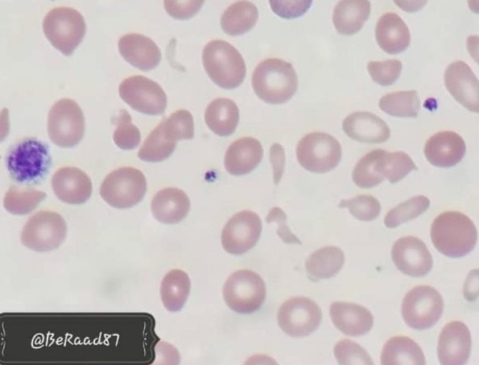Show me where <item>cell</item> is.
I'll return each instance as SVG.
<instances>
[{
	"instance_id": "34",
	"label": "cell",
	"mask_w": 479,
	"mask_h": 365,
	"mask_svg": "<svg viewBox=\"0 0 479 365\" xmlns=\"http://www.w3.org/2000/svg\"><path fill=\"white\" fill-rule=\"evenodd\" d=\"M415 169L412 159L403 152L388 153L383 150L378 161L379 173L391 183L400 181Z\"/></svg>"
},
{
	"instance_id": "31",
	"label": "cell",
	"mask_w": 479,
	"mask_h": 365,
	"mask_svg": "<svg viewBox=\"0 0 479 365\" xmlns=\"http://www.w3.org/2000/svg\"><path fill=\"white\" fill-rule=\"evenodd\" d=\"M191 282L187 274L181 269L169 271L161 284V297L166 309L170 312L181 310L187 301Z\"/></svg>"
},
{
	"instance_id": "32",
	"label": "cell",
	"mask_w": 479,
	"mask_h": 365,
	"mask_svg": "<svg viewBox=\"0 0 479 365\" xmlns=\"http://www.w3.org/2000/svg\"><path fill=\"white\" fill-rule=\"evenodd\" d=\"M379 107L393 116L415 118L420 110V101L415 91H397L383 96Z\"/></svg>"
},
{
	"instance_id": "10",
	"label": "cell",
	"mask_w": 479,
	"mask_h": 365,
	"mask_svg": "<svg viewBox=\"0 0 479 365\" xmlns=\"http://www.w3.org/2000/svg\"><path fill=\"white\" fill-rule=\"evenodd\" d=\"M338 141L329 134L313 132L306 135L296 147V157L306 170L324 173L334 169L341 158Z\"/></svg>"
},
{
	"instance_id": "2",
	"label": "cell",
	"mask_w": 479,
	"mask_h": 365,
	"mask_svg": "<svg viewBox=\"0 0 479 365\" xmlns=\"http://www.w3.org/2000/svg\"><path fill=\"white\" fill-rule=\"evenodd\" d=\"M51 165L47 145L34 138H24L13 145L6 157L10 177L24 185L39 183L47 175Z\"/></svg>"
},
{
	"instance_id": "8",
	"label": "cell",
	"mask_w": 479,
	"mask_h": 365,
	"mask_svg": "<svg viewBox=\"0 0 479 365\" xmlns=\"http://www.w3.org/2000/svg\"><path fill=\"white\" fill-rule=\"evenodd\" d=\"M228 307L240 314H251L263 304L266 289L263 279L255 272L241 269L232 273L223 289Z\"/></svg>"
},
{
	"instance_id": "14",
	"label": "cell",
	"mask_w": 479,
	"mask_h": 365,
	"mask_svg": "<svg viewBox=\"0 0 479 365\" xmlns=\"http://www.w3.org/2000/svg\"><path fill=\"white\" fill-rule=\"evenodd\" d=\"M261 230V220L256 213L241 211L228 220L222 230L223 247L233 255L243 254L255 246Z\"/></svg>"
},
{
	"instance_id": "29",
	"label": "cell",
	"mask_w": 479,
	"mask_h": 365,
	"mask_svg": "<svg viewBox=\"0 0 479 365\" xmlns=\"http://www.w3.org/2000/svg\"><path fill=\"white\" fill-rule=\"evenodd\" d=\"M258 18V9L253 3L239 0L225 10L221 18V26L228 35L239 36L253 29Z\"/></svg>"
},
{
	"instance_id": "35",
	"label": "cell",
	"mask_w": 479,
	"mask_h": 365,
	"mask_svg": "<svg viewBox=\"0 0 479 365\" xmlns=\"http://www.w3.org/2000/svg\"><path fill=\"white\" fill-rule=\"evenodd\" d=\"M176 142L163 135L161 123L150 133L138 150V158L146 162L157 163L168 158L174 151Z\"/></svg>"
},
{
	"instance_id": "33",
	"label": "cell",
	"mask_w": 479,
	"mask_h": 365,
	"mask_svg": "<svg viewBox=\"0 0 479 365\" xmlns=\"http://www.w3.org/2000/svg\"><path fill=\"white\" fill-rule=\"evenodd\" d=\"M46 197L44 192L27 187L11 186L4 198V206L14 215H26Z\"/></svg>"
},
{
	"instance_id": "18",
	"label": "cell",
	"mask_w": 479,
	"mask_h": 365,
	"mask_svg": "<svg viewBox=\"0 0 479 365\" xmlns=\"http://www.w3.org/2000/svg\"><path fill=\"white\" fill-rule=\"evenodd\" d=\"M51 186L61 201L71 205L86 202L92 192L90 178L75 167H64L56 171L51 179Z\"/></svg>"
},
{
	"instance_id": "11",
	"label": "cell",
	"mask_w": 479,
	"mask_h": 365,
	"mask_svg": "<svg viewBox=\"0 0 479 365\" xmlns=\"http://www.w3.org/2000/svg\"><path fill=\"white\" fill-rule=\"evenodd\" d=\"M66 235L64 218L53 211L42 210L32 215L21 234V243L36 252H48L59 247Z\"/></svg>"
},
{
	"instance_id": "42",
	"label": "cell",
	"mask_w": 479,
	"mask_h": 365,
	"mask_svg": "<svg viewBox=\"0 0 479 365\" xmlns=\"http://www.w3.org/2000/svg\"><path fill=\"white\" fill-rule=\"evenodd\" d=\"M367 68L373 81L379 85L387 86L394 83L398 78L402 63L396 59L384 61H370Z\"/></svg>"
},
{
	"instance_id": "6",
	"label": "cell",
	"mask_w": 479,
	"mask_h": 365,
	"mask_svg": "<svg viewBox=\"0 0 479 365\" xmlns=\"http://www.w3.org/2000/svg\"><path fill=\"white\" fill-rule=\"evenodd\" d=\"M44 33L52 46L66 56H70L81 42L86 24L82 15L69 7L51 10L43 21Z\"/></svg>"
},
{
	"instance_id": "20",
	"label": "cell",
	"mask_w": 479,
	"mask_h": 365,
	"mask_svg": "<svg viewBox=\"0 0 479 365\" xmlns=\"http://www.w3.org/2000/svg\"><path fill=\"white\" fill-rule=\"evenodd\" d=\"M465 143L453 131H441L431 136L425 145V155L434 166L449 168L455 165L465 153Z\"/></svg>"
},
{
	"instance_id": "39",
	"label": "cell",
	"mask_w": 479,
	"mask_h": 365,
	"mask_svg": "<svg viewBox=\"0 0 479 365\" xmlns=\"http://www.w3.org/2000/svg\"><path fill=\"white\" fill-rule=\"evenodd\" d=\"M116 129L113 139L115 144L122 150L135 149L141 142V133L138 128L132 123L130 114L121 109L114 117Z\"/></svg>"
},
{
	"instance_id": "43",
	"label": "cell",
	"mask_w": 479,
	"mask_h": 365,
	"mask_svg": "<svg viewBox=\"0 0 479 365\" xmlns=\"http://www.w3.org/2000/svg\"><path fill=\"white\" fill-rule=\"evenodd\" d=\"M271 9L277 16L287 19L303 16L311 7L313 0H268Z\"/></svg>"
},
{
	"instance_id": "27",
	"label": "cell",
	"mask_w": 479,
	"mask_h": 365,
	"mask_svg": "<svg viewBox=\"0 0 479 365\" xmlns=\"http://www.w3.org/2000/svg\"><path fill=\"white\" fill-rule=\"evenodd\" d=\"M204 118L207 126L215 134L228 136L236 130L239 121V110L232 100L219 98L208 104Z\"/></svg>"
},
{
	"instance_id": "23",
	"label": "cell",
	"mask_w": 479,
	"mask_h": 365,
	"mask_svg": "<svg viewBox=\"0 0 479 365\" xmlns=\"http://www.w3.org/2000/svg\"><path fill=\"white\" fill-rule=\"evenodd\" d=\"M261 143L252 137H243L228 148L224 157V166L232 175H243L253 171L263 157Z\"/></svg>"
},
{
	"instance_id": "12",
	"label": "cell",
	"mask_w": 479,
	"mask_h": 365,
	"mask_svg": "<svg viewBox=\"0 0 479 365\" xmlns=\"http://www.w3.org/2000/svg\"><path fill=\"white\" fill-rule=\"evenodd\" d=\"M277 318L280 328L286 334L292 337H303L318 328L322 312L312 299L296 297L281 304Z\"/></svg>"
},
{
	"instance_id": "16",
	"label": "cell",
	"mask_w": 479,
	"mask_h": 365,
	"mask_svg": "<svg viewBox=\"0 0 479 365\" xmlns=\"http://www.w3.org/2000/svg\"><path fill=\"white\" fill-rule=\"evenodd\" d=\"M470 350L471 336L464 323L453 321L443 327L438 344V356L442 365H464Z\"/></svg>"
},
{
	"instance_id": "26",
	"label": "cell",
	"mask_w": 479,
	"mask_h": 365,
	"mask_svg": "<svg viewBox=\"0 0 479 365\" xmlns=\"http://www.w3.org/2000/svg\"><path fill=\"white\" fill-rule=\"evenodd\" d=\"M370 13L369 0H341L333 11L334 26L340 34H355L362 29Z\"/></svg>"
},
{
	"instance_id": "37",
	"label": "cell",
	"mask_w": 479,
	"mask_h": 365,
	"mask_svg": "<svg viewBox=\"0 0 479 365\" xmlns=\"http://www.w3.org/2000/svg\"><path fill=\"white\" fill-rule=\"evenodd\" d=\"M430 200L423 195L410 198L390 210L385 215L384 223L387 227L394 228L402 223L415 219L425 212Z\"/></svg>"
},
{
	"instance_id": "28",
	"label": "cell",
	"mask_w": 479,
	"mask_h": 365,
	"mask_svg": "<svg viewBox=\"0 0 479 365\" xmlns=\"http://www.w3.org/2000/svg\"><path fill=\"white\" fill-rule=\"evenodd\" d=\"M380 363L383 365H425V358L420 346L405 336L390 338L383 346Z\"/></svg>"
},
{
	"instance_id": "19",
	"label": "cell",
	"mask_w": 479,
	"mask_h": 365,
	"mask_svg": "<svg viewBox=\"0 0 479 365\" xmlns=\"http://www.w3.org/2000/svg\"><path fill=\"white\" fill-rule=\"evenodd\" d=\"M121 56L133 66L144 71L155 68L160 63L161 53L150 38L139 34H127L118 42Z\"/></svg>"
},
{
	"instance_id": "17",
	"label": "cell",
	"mask_w": 479,
	"mask_h": 365,
	"mask_svg": "<svg viewBox=\"0 0 479 365\" xmlns=\"http://www.w3.org/2000/svg\"><path fill=\"white\" fill-rule=\"evenodd\" d=\"M445 85L453 97L472 112L478 111V81L465 62L448 66L444 75Z\"/></svg>"
},
{
	"instance_id": "30",
	"label": "cell",
	"mask_w": 479,
	"mask_h": 365,
	"mask_svg": "<svg viewBox=\"0 0 479 365\" xmlns=\"http://www.w3.org/2000/svg\"><path fill=\"white\" fill-rule=\"evenodd\" d=\"M345 262L343 252L338 247L328 246L317 250L306 261V270L313 281L335 276Z\"/></svg>"
},
{
	"instance_id": "24",
	"label": "cell",
	"mask_w": 479,
	"mask_h": 365,
	"mask_svg": "<svg viewBox=\"0 0 479 365\" xmlns=\"http://www.w3.org/2000/svg\"><path fill=\"white\" fill-rule=\"evenodd\" d=\"M187 195L176 187H166L153 196L151 209L153 217L159 222L174 224L184 219L190 210Z\"/></svg>"
},
{
	"instance_id": "21",
	"label": "cell",
	"mask_w": 479,
	"mask_h": 365,
	"mask_svg": "<svg viewBox=\"0 0 479 365\" xmlns=\"http://www.w3.org/2000/svg\"><path fill=\"white\" fill-rule=\"evenodd\" d=\"M330 316L335 327L348 336L364 335L373 325V317L370 312L354 303L333 302L330 307Z\"/></svg>"
},
{
	"instance_id": "45",
	"label": "cell",
	"mask_w": 479,
	"mask_h": 365,
	"mask_svg": "<svg viewBox=\"0 0 479 365\" xmlns=\"http://www.w3.org/2000/svg\"><path fill=\"white\" fill-rule=\"evenodd\" d=\"M266 220L268 223L275 222L278 225L277 233L284 242L288 244H301L300 240L289 230L286 225V215L279 207L272 208L268 214Z\"/></svg>"
},
{
	"instance_id": "15",
	"label": "cell",
	"mask_w": 479,
	"mask_h": 365,
	"mask_svg": "<svg viewBox=\"0 0 479 365\" xmlns=\"http://www.w3.org/2000/svg\"><path fill=\"white\" fill-rule=\"evenodd\" d=\"M391 257L398 269L413 277L426 275L433 267V257L425 244L413 236L396 240L392 247Z\"/></svg>"
},
{
	"instance_id": "3",
	"label": "cell",
	"mask_w": 479,
	"mask_h": 365,
	"mask_svg": "<svg viewBox=\"0 0 479 365\" xmlns=\"http://www.w3.org/2000/svg\"><path fill=\"white\" fill-rule=\"evenodd\" d=\"M251 83L257 96L271 104L287 102L298 88V78L293 66L279 58L261 61L253 73Z\"/></svg>"
},
{
	"instance_id": "41",
	"label": "cell",
	"mask_w": 479,
	"mask_h": 365,
	"mask_svg": "<svg viewBox=\"0 0 479 365\" xmlns=\"http://www.w3.org/2000/svg\"><path fill=\"white\" fill-rule=\"evenodd\" d=\"M333 353L341 365H373L371 357L363 347L350 339L339 341L334 346Z\"/></svg>"
},
{
	"instance_id": "40",
	"label": "cell",
	"mask_w": 479,
	"mask_h": 365,
	"mask_svg": "<svg viewBox=\"0 0 479 365\" xmlns=\"http://www.w3.org/2000/svg\"><path fill=\"white\" fill-rule=\"evenodd\" d=\"M340 207H346L356 219L370 221L376 219L380 212L379 201L370 195H360L348 200H343Z\"/></svg>"
},
{
	"instance_id": "25",
	"label": "cell",
	"mask_w": 479,
	"mask_h": 365,
	"mask_svg": "<svg viewBox=\"0 0 479 365\" xmlns=\"http://www.w3.org/2000/svg\"><path fill=\"white\" fill-rule=\"evenodd\" d=\"M375 38L380 48L389 54H397L409 46L410 35L403 20L396 14H383L375 26Z\"/></svg>"
},
{
	"instance_id": "36",
	"label": "cell",
	"mask_w": 479,
	"mask_h": 365,
	"mask_svg": "<svg viewBox=\"0 0 479 365\" xmlns=\"http://www.w3.org/2000/svg\"><path fill=\"white\" fill-rule=\"evenodd\" d=\"M383 150H372L356 163L352 173L355 184L362 188H371L381 183L384 178L378 170V161Z\"/></svg>"
},
{
	"instance_id": "7",
	"label": "cell",
	"mask_w": 479,
	"mask_h": 365,
	"mask_svg": "<svg viewBox=\"0 0 479 365\" xmlns=\"http://www.w3.org/2000/svg\"><path fill=\"white\" fill-rule=\"evenodd\" d=\"M84 130V114L76 102L62 98L52 106L48 114L47 132L54 144L72 148L80 143Z\"/></svg>"
},
{
	"instance_id": "44",
	"label": "cell",
	"mask_w": 479,
	"mask_h": 365,
	"mask_svg": "<svg viewBox=\"0 0 479 365\" xmlns=\"http://www.w3.org/2000/svg\"><path fill=\"white\" fill-rule=\"evenodd\" d=\"M205 0H163L167 14L175 19L187 20L194 16Z\"/></svg>"
},
{
	"instance_id": "22",
	"label": "cell",
	"mask_w": 479,
	"mask_h": 365,
	"mask_svg": "<svg viewBox=\"0 0 479 365\" xmlns=\"http://www.w3.org/2000/svg\"><path fill=\"white\" fill-rule=\"evenodd\" d=\"M343 129L353 140L368 143H381L390 138L386 123L377 115L366 111H357L348 115Z\"/></svg>"
},
{
	"instance_id": "5",
	"label": "cell",
	"mask_w": 479,
	"mask_h": 365,
	"mask_svg": "<svg viewBox=\"0 0 479 365\" xmlns=\"http://www.w3.org/2000/svg\"><path fill=\"white\" fill-rule=\"evenodd\" d=\"M147 183L143 173L133 167H122L110 173L102 182L100 195L109 205L125 209L143 198Z\"/></svg>"
},
{
	"instance_id": "9",
	"label": "cell",
	"mask_w": 479,
	"mask_h": 365,
	"mask_svg": "<svg viewBox=\"0 0 479 365\" xmlns=\"http://www.w3.org/2000/svg\"><path fill=\"white\" fill-rule=\"evenodd\" d=\"M443 307V297L437 289L428 285H418L410 290L403 298L401 313L408 327L424 330L438 322Z\"/></svg>"
},
{
	"instance_id": "13",
	"label": "cell",
	"mask_w": 479,
	"mask_h": 365,
	"mask_svg": "<svg viewBox=\"0 0 479 365\" xmlns=\"http://www.w3.org/2000/svg\"><path fill=\"white\" fill-rule=\"evenodd\" d=\"M121 99L138 112L157 115L164 113L167 97L156 82L143 76L124 79L119 88Z\"/></svg>"
},
{
	"instance_id": "4",
	"label": "cell",
	"mask_w": 479,
	"mask_h": 365,
	"mask_svg": "<svg viewBox=\"0 0 479 365\" xmlns=\"http://www.w3.org/2000/svg\"><path fill=\"white\" fill-rule=\"evenodd\" d=\"M204 68L210 78L219 87L233 89L243 81L246 68L239 51L223 40H213L202 53Z\"/></svg>"
},
{
	"instance_id": "46",
	"label": "cell",
	"mask_w": 479,
	"mask_h": 365,
	"mask_svg": "<svg viewBox=\"0 0 479 365\" xmlns=\"http://www.w3.org/2000/svg\"><path fill=\"white\" fill-rule=\"evenodd\" d=\"M393 1L403 11L414 13L422 9L428 0H393Z\"/></svg>"
},
{
	"instance_id": "38",
	"label": "cell",
	"mask_w": 479,
	"mask_h": 365,
	"mask_svg": "<svg viewBox=\"0 0 479 365\" xmlns=\"http://www.w3.org/2000/svg\"><path fill=\"white\" fill-rule=\"evenodd\" d=\"M161 124L164 136L169 140L177 142L193 138V118L188 110H176L163 119Z\"/></svg>"
},
{
	"instance_id": "1",
	"label": "cell",
	"mask_w": 479,
	"mask_h": 365,
	"mask_svg": "<svg viewBox=\"0 0 479 365\" xmlns=\"http://www.w3.org/2000/svg\"><path fill=\"white\" fill-rule=\"evenodd\" d=\"M430 237L434 247L440 253L458 258L473 250L478 232L473 222L467 215L460 212L448 211L433 220Z\"/></svg>"
}]
</instances>
